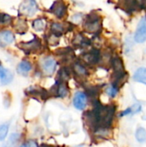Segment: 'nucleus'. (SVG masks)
<instances>
[{
    "label": "nucleus",
    "mask_w": 146,
    "mask_h": 147,
    "mask_svg": "<svg viewBox=\"0 0 146 147\" xmlns=\"http://www.w3.org/2000/svg\"><path fill=\"white\" fill-rule=\"evenodd\" d=\"M93 109L84 113L83 120L85 124L92 130L98 128H109L111 127L115 112L116 107L114 104L103 105L99 100L92 102Z\"/></svg>",
    "instance_id": "1"
},
{
    "label": "nucleus",
    "mask_w": 146,
    "mask_h": 147,
    "mask_svg": "<svg viewBox=\"0 0 146 147\" xmlns=\"http://www.w3.org/2000/svg\"><path fill=\"white\" fill-rule=\"evenodd\" d=\"M110 65L113 68V74H112V85L120 89V86L126 82L127 74L126 72L123 61L119 56H114L111 59Z\"/></svg>",
    "instance_id": "2"
},
{
    "label": "nucleus",
    "mask_w": 146,
    "mask_h": 147,
    "mask_svg": "<svg viewBox=\"0 0 146 147\" xmlns=\"http://www.w3.org/2000/svg\"><path fill=\"white\" fill-rule=\"evenodd\" d=\"M83 28L86 32L98 34L102 30V17L97 13H90L83 20Z\"/></svg>",
    "instance_id": "3"
},
{
    "label": "nucleus",
    "mask_w": 146,
    "mask_h": 147,
    "mask_svg": "<svg viewBox=\"0 0 146 147\" xmlns=\"http://www.w3.org/2000/svg\"><path fill=\"white\" fill-rule=\"evenodd\" d=\"M69 92H70V90L67 85V83L60 82L58 80H56L55 84L52 86V88L48 91L49 96H53V97H59V98L66 97Z\"/></svg>",
    "instance_id": "4"
},
{
    "label": "nucleus",
    "mask_w": 146,
    "mask_h": 147,
    "mask_svg": "<svg viewBox=\"0 0 146 147\" xmlns=\"http://www.w3.org/2000/svg\"><path fill=\"white\" fill-rule=\"evenodd\" d=\"M101 52L97 48H92L89 51L84 53L82 55V61L83 64L85 65L94 66L100 63L101 59Z\"/></svg>",
    "instance_id": "5"
},
{
    "label": "nucleus",
    "mask_w": 146,
    "mask_h": 147,
    "mask_svg": "<svg viewBox=\"0 0 146 147\" xmlns=\"http://www.w3.org/2000/svg\"><path fill=\"white\" fill-rule=\"evenodd\" d=\"M38 9L37 3L34 0H25L21 3L19 12L23 16H32L38 11Z\"/></svg>",
    "instance_id": "6"
},
{
    "label": "nucleus",
    "mask_w": 146,
    "mask_h": 147,
    "mask_svg": "<svg viewBox=\"0 0 146 147\" xmlns=\"http://www.w3.org/2000/svg\"><path fill=\"white\" fill-rule=\"evenodd\" d=\"M40 67H41V71L42 72L46 75V76H52L55 71H56V67H57V62L56 60L52 58V57H45L44 59H41L40 61Z\"/></svg>",
    "instance_id": "7"
},
{
    "label": "nucleus",
    "mask_w": 146,
    "mask_h": 147,
    "mask_svg": "<svg viewBox=\"0 0 146 147\" xmlns=\"http://www.w3.org/2000/svg\"><path fill=\"white\" fill-rule=\"evenodd\" d=\"M18 47L24 53H26L27 54H29V53L38 52L41 48V43L40 40H38L37 38H34L28 42H22L18 44Z\"/></svg>",
    "instance_id": "8"
},
{
    "label": "nucleus",
    "mask_w": 146,
    "mask_h": 147,
    "mask_svg": "<svg viewBox=\"0 0 146 147\" xmlns=\"http://www.w3.org/2000/svg\"><path fill=\"white\" fill-rule=\"evenodd\" d=\"M119 5L127 13H133L139 9H143L139 0H120Z\"/></svg>",
    "instance_id": "9"
},
{
    "label": "nucleus",
    "mask_w": 146,
    "mask_h": 147,
    "mask_svg": "<svg viewBox=\"0 0 146 147\" xmlns=\"http://www.w3.org/2000/svg\"><path fill=\"white\" fill-rule=\"evenodd\" d=\"M134 40L138 43H143L146 40V15L139 21L135 34Z\"/></svg>",
    "instance_id": "10"
},
{
    "label": "nucleus",
    "mask_w": 146,
    "mask_h": 147,
    "mask_svg": "<svg viewBox=\"0 0 146 147\" xmlns=\"http://www.w3.org/2000/svg\"><path fill=\"white\" fill-rule=\"evenodd\" d=\"M50 11L58 18H63L67 13V6L62 0H56L50 8Z\"/></svg>",
    "instance_id": "11"
},
{
    "label": "nucleus",
    "mask_w": 146,
    "mask_h": 147,
    "mask_svg": "<svg viewBox=\"0 0 146 147\" xmlns=\"http://www.w3.org/2000/svg\"><path fill=\"white\" fill-rule=\"evenodd\" d=\"M88 97L84 92L77 91L75 93L73 97V105L78 110H83L87 107Z\"/></svg>",
    "instance_id": "12"
},
{
    "label": "nucleus",
    "mask_w": 146,
    "mask_h": 147,
    "mask_svg": "<svg viewBox=\"0 0 146 147\" xmlns=\"http://www.w3.org/2000/svg\"><path fill=\"white\" fill-rule=\"evenodd\" d=\"M71 72L79 79H84L89 75V71L86 65L82 62H75L71 66Z\"/></svg>",
    "instance_id": "13"
},
{
    "label": "nucleus",
    "mask_w": 146,
    "mask_h": 147,
    "mask_svg": "<svg viewBox=\"0 0 146 147\" xmlns=\"http://www.w3.org/2000/svg\"><path fill=\"white\" fill-rule=\"evenodd\" d=\"M71 24L60 23V22H53L51 25V33L58 37L65 34L66 32L70 31L72 28L70 27Z\"/></svg>",
    "instance_id": "14"
},
{
    "label": "nucleus",
    "mask_w": 146,
    "mask_h": 147,
    "mask_svg": "<svg viewBox=\"0 0 146 147\" xmlns=\"http://www.w3.org/2000/svg\"><path fill=\"white\" fill-rule=\"evenodd\" d=\"M13 80V73L0 65V85L4 86L10 84Z\"/></svg>",
    "instance_id": "15"
},
{
    "label": "nucleus",
    "mask_w": 146,
    "mask_h": 147,
    "mask_svg": "<svg viewBox=\"0 0 146 147\" xmlns=\"http://www.w3.org/2000/svg\"><path fill=\"white\" fill-rule=\"evenodd\" d=\"M27 94L32 96L40 97L44 100H46L48 96H50L48 91H46L42 88H38V87H30L29 89L27 90Z\"/></svg>",
    "instance_id": "16"
},
{
    "label": "nucleus",
    "mask_w": 146,
    "mask_h": 147,
    "mask_svg": "<svg viewBox=\"0 0 146 147\" xmlns=\"http://www.w3.org/2000/svg\"><path fill=\"white\" fill-rule=\"evenodd\" d=\"M15 40L14 34L9 30H3L0 32V46H6L11 44Z\"/></svg>",
    "instance_id": "17"
},
{
    "label": "nucleus",
    "mask_w": 146,
    "mask_h": 147,
    "mask_svg": "<svg viewBox=\"0 0 146 147\" xmlns=\"http://www.w3.org/2000/svg\"><path fill=\"white\" fill-rule=\"evenodd\" d=\"M32 64L28 60H22L19 63L16 68V71L22 76H28L32 70Z\"/></svg>",
    "instance_id": "18"
},
{
    "label": "nucleus",
    "mask_w": 146,
    "mask_h": 147,
    "mask_svg": "<svg viewBox=\"0 0 146 147\" xmlns=\"http://www.w3.org/2000/svg\"><path fill=\"white\" fill-rule=\"evenodd\" d=\"M73 45L78 48H83L90 45V40L82 34H78L73 40Z\"/></svg>",
    "instance_id": "19"
},
{
    "label": "nucleus",
    "mask_w": 146,
    "mask_h": 147,
    "mask_svg": "<svg viewBox=\"0 0 146 147\" xmlns=\"http://www.w3.org/2000/svg\"><path fill=\"white\" fill-rule=\"evenodd\" d=\"M71 71L70 69H68L67 67H63L61 68L59 72H58V77H57V80L60 81V82H65L67 83L68 80L71 78Z\"/></svg>",
    "instance_id": "20"
},
{
    "label": "nucleus",
    "mask_w": 146,
    "mask_h": 147,
    "mask_svg": "<svg viewBox=\"0 0 146 147\" xmlns=\"http://www.w3.org/2000/svg\"><path fill=\"white\" fill-rule=\"evenodd\" d=\"M133 79L139 83H142L146 85V68L140 67L134 73Z\"/></svg>",
    "instance_id": "21"
},
{
    "label": "nucleus",
    "mask_w": 146,
    "mask_h": 147,
    "mask_svg": "<svg viewBox=\"0 0 146 147\" xmlns=\"http://www.w3.org/2000/svg\"><path fill=\"white\" fill-rule=\"evenodd\" d=\"M14 28L15 29V31L21 34H24L27 29H28V25L26 21H24L23 19H18L14 25Z\"/></svg>",
    "instance_id": "22"
},
{
    "label": "nucleus",
    "mask_w": 146,
    "mask_h": 147,
    "mask_svg": "<svg viewBox=\"0 0 146 147\" xmlns=\"http://www.w3.org/2000/svg\"><path fill=\"white\" fill-rule=\"evenodd\" d=\"M32 26H33V28L35 31L40 32V31H43L45 29V28H46V22L42 18H38V19H35L33 22Z\"/></svg>",
    "instance_id": "23"
},
{
    "label": "nucleus",
    "mask_w": 146,
    "mask_h": 147,
    "mask_svg": "<svg viewBox=\"0 0 146 147\" xmlns=\"http://www.w3.org/2000/svg\"><path fill=\"white\" fill-rule=\"evenodd\" d=\"M20 134H12L9 136V139L8 140V142L3 146V147H14L16 146V144L19 142L20 140Z\"/></svg>",
    "instance_id": "24"
},
{
    "label": "nucleus",
    "mask_w": 146,
    "mask_h": 147,
    "mask_svg": "<svg viewBox=\"0 0 146 147\" xmlns=\"http://www.w3.org/2000/svg\"><path fill=\"white\" fill-rule=\"evenodd\" d=\"M135 137L139 143L146 142V130L143 127H139L136 131Z\"/></svg>",
    "instance_id": "25"
},
{
    "label": "nucleus",
    "mask_w": 146,
    "mask_h": 147,
    "mask_svg": "<svg viewBox=\"0 0 146 147\" xmlns=\"http://www.w3.org/2000/svg\"><path fill=\"white\" fill-rule=\"evenodd\" d=\"M141 110V107L140 105H133L128 109H126V110H124L121 114H120V116H126V115H133L134 113H138Z\"/></svg>",
    "instance_id": "26"
},
{
    "label": "nucleus",
    "mask_w": 146,
    "mask_h": 147,
    "mask_svg": "<svg viewBox=\"0 0 146 147\" xmlns=\"http://www.w3.org/2000/svg\"><path fill=\"white\" fill-rule=\"evenodd\" d=\"M12 22V17L5 13L0 12V25H9Z\"/></svg>",
    "instance_id": "27"
},
{
    "label": "nucleus",
    "mask_w": 146,
    "mask_h": 147,
    "mask_svg": "<svg viewBox=\"0 0 146 147\" xmlns=\"http://www.w3.org/2000/svg\"><path fill=\"white\" fill-rule=\"evenodd\" d=\"M106 93H107V95H108L109 97L114 98V97H115V96H117V94L119 93V88H117V87H115V86L110 84V85L107 88Z\"/></svg>",
    "instance_id": "28"
},
{
    "label": "nucleus",
    "mask_w": 146,
    "mask_h": 147,
    "mask_svg": "<svg viewBox=\"0 0 146 147\" xmlns=\"http://www.w3.org/2000/svg\"><path fill=\"white\" fill-rule=\"evenodd\" d=\"M9 132V124H2L0 125V141L3 140L8 134Z\"/></svg>",
    "instance_id": "29"
},
{
    "label": "nucleus",
    "mask_w": 146,
    "mask_h": 147,
    "mask_svg": "<svg viewBox=\"0 0 146 147\" xmlns=\"http://www.w3.org/2000/svg\"><path fill=\"white\" fill-rule=\"evenodd\" d=\"M48 43L51 45V46H56L59 44V37L51 34V35L49 36V39H48Z\"/></svg>",
    "instance_id": "30"
},
{
    "label": "nucleus",
    "mask_w": 146,
    "mask_h": 147,
    "mask_svg": "<svg viewBox=\"0 0 146 147\" xmlns=\"http://www.w3.org/2000/svg\"><path fill=\"white\" fill-rule=\"evenodd\" d=\"M20 147H39L37 143L34 140H29V141H27L25 143H23L22 146H20Z\"/></svg>",
    "instance_id": "31"
},
{
    "label": "nucleus",
    "mask_w": 146,
    "mask_h": 147,
    "mask_svg": "<svg viewBox=\"0 0 146 147\" xmlns=\"http://www.w3.org/2000/svg\"><path fill=\"white\" fill-rule=\"evenodd\" d=\"M39 147H59V146H51V145H46V144H42Z\"/></svg>",
    "instance_id": "32"
}]
</instances>
